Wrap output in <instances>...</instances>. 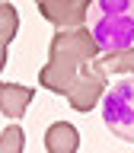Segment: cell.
Returning a JSON list of instances; mask_svg holds the SVG:
<instances>
[{
  "instance_id": "1",
  "label": "cell",
  "mask_w": 134,
  "mask_h": 153,
  "mask_svg": "<svg viewBox=\"0 0 134 153\" xmlns=\"http://www.w3.org/2000/svg\"><path fill=\"white\" fill-rule=\"evenodd\" d=\"M96 51H99V45L93 42L89 26L57 29V35L51 38V48H48V64L38 74V83L57 96H67L70 83L77 80L86 61L96 57Z\"/></svg>"
},
{
  "instance_id": "2",
  "label": "cell",
  "mask_w": 134,
  "mask_h": 153,
  "mask_svg": "<svg viewBox=\"0 0 134 153\" xmlns=\"http://www.w3.org/2000/svg\"><path fill=\"white\" fill-rule=\"evenodd\" d=\"M89 32L105 54L134 45V0H96Z\"/></svg>"
},
{
  "instance_id": "3",
  "label": "cell",
  "mask_w": 134,
  "mask_h": 153,
  "mask_svg": "<svg viewBox=\"0 0 134 153\" xmlns=\"http://www.w3.org/2000/svg\"><path fill=\"white\" fill-rule=\"evenodd\" d=\"M102 121L115 137L134 143V76H124L102 93Z\"/></svg>"
},
{
  "instance_id": "4",
  "label": "cell",
  "mask_w": 134,
  "mask_h": 153,
  "mask_svg": "<svg viewBox=\"0 0 134 153\" xmlns=\"http://www.w3.org/2000/svg\"><path fill=\"white\" fill-rule=\"evenodd\" d=\"M105 89H109V74L96 64V57H93V61L83 64V70H80L77 80L70 83L67 102H70V108H77V112H93V105L102 102Z\"/></svg>"
},
{
  "instance_id": "5",
  "label": "cell",
  "mask_w": 134,
  "mask_h": 153,
  "mask_svg": "<svg viewBox=\"0 0 134 153\" xmlns=\"http://www.w3.org/2000/svg\"><path fill=\"white\" fill-rule=\"evenodd\" d=\"M42 16L57 29H74L86 26V16L93 10V0H35Z\"/></svg>"
},
{
  "instance_id": "6",
  "label": "cell",
  "mask_w": 134,
  "mask_h": 153,
  "mask_svg": "<svg viewBox=\"0 0 134 153\" xmlns=\"http://www.w3.org/2000/svg\"><path fill=\"white\" fill-rule=\"evenodd\" d=\"M32 102V89L22 83H0V112L10 121H19Z\"/></svg>"
},
{
  "instance_id": "7",
  "label": "cell",
  "mask_w": 134,
  "mask_h": 153,
  "mask_svg": "<svg viewBox=\"0 0 134 153\" xmlns=\"http://www.w3.org/2000/svg\"><path fill=\"white\" fill-rule=\"evenodd\" d=\"M45 147L48 153H74L80 147V131L70 121H54L45 131Z\"/></svg>"
},
{
  "instance_id": "8",
  "label": "cell",
  "mask_w": 134,
  "mask_h": 153,
  "mask_svg": "<svg viewBox=\"0 0 134 153\" xmlns=\"http://www.w3.org/2000/svg\"><path fill=\"white\" fill-rule=\"evenodd\" d=\"M96 64L102 67L105 74H118V76H134V45L112 51L105 57H96Z\"/></svg>"
},
{
  "instance_id": "9",
  "label": "cell",
  "mask_w": 134,
  "mask_h": 153,
  "mask_svg": "<svg viewBox=\"0 0 134 153\" xmlns=\"http://www.w3.org/2000/svg\"><path fill=\"white\" fill-rule=\"evenodd\" d=\"M16 32H19V13H16V7L10 0H3L0 3V42L10 45L16 38Z\"/></svg>"
},
{
  "instance_id": "10",
  "label": "cell",
  "mask_w": 134,
  "mask_h": 153,
  "mask_svg": "<svg viewBox=\"0 0 134 153\" xmlns=\"http://www.w3.org/2000/svg\"><path fill=\"white\" fill-rule=\"evenodd\" d=\"M22 147H26V134H22V128H16V124L3 128V134H0V153H19Z\"/></svg>"
},
{
  "instance_id": "11",
  "label": "cell",
  "mask_w": 134,
  "mask_h": 153,
  "mask_svg": "<svg viewBox=\"0 0 134 153\" xmlns=\"http://www.w3.org/2000/svg\"><path fill=\"white\" fill-rule=\"evenodd\" d=\"M3 67H7V42H0V74H3Z\"/></svg>"
},
{
  "instance_id": "12",
  "label": "cell",
  "mask_w": 134,
  "mask_h": 153,
  "mask_svg": "<svg viewBox=\"0 0 134 153\" xmlns=\"http://www.w3.org/2000/svg\"><path fill=\"white\" fill-rule=\"evenodd\" d=\"M0 3H3V0H0Z\"/></svg>"
}]
</instances>
